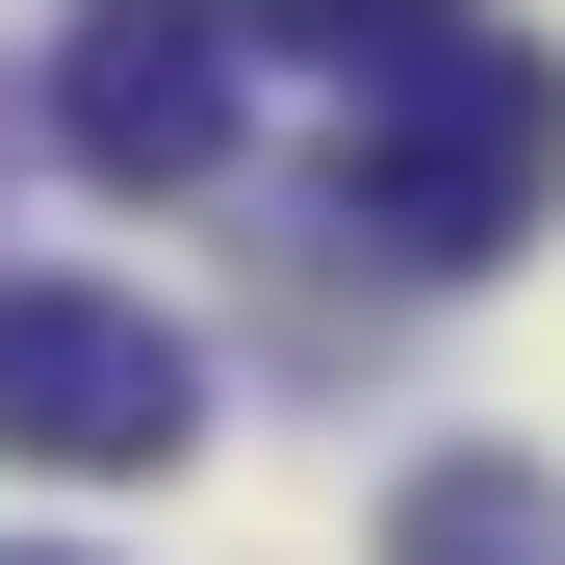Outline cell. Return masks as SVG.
<instances>
[{
	"label": "cell",
	"mask_w": 565,
	"mask_h": 565,
	"mask_svg": "<svg viewBox=\"0 0 565 565\" xmlns=\"http://www.w3.org/2000/svg\"><path fill=\"white\" fill-rule=\"evenodd\" d=\"M334 206L386 232L412 282L514 257V232L565 206V52H514V26H437L412 77H360V129H334Z\"/></svg>",
	"instance_id": "obj_1"
},
{
	"label": "cell",
	"mask_w": 565,
	"mask_h": 565,
	"mask_svg": "<svg viewBox=\"0 0 565 565\" xmlns=\"http://www.w3.org/2000/svg\"><path fill=\"white\" fill-rule=\"evenodd\" d=\"M206 437V334L154 309V282H0V462H77V489H129V462Z\"/></svg>",
	"instance_id": "obj_2"
},
{
	"label": "cell",
	"mask_w": 565,
	"mask_h": 565,
	"mask_svg": "<svg viewBox=\"0 0 565 565\" xmlns=\"http://www.w3.org/2000/svg\"><path fill=\"white\" fill-rule=\"evenodd\" d=\"M232 52H257L232 0H104V26L52 52V154L77 180H206L232 154Z\"/></svg>",
	"instance_id": "obj_3"
},
{
	"label": "cell",
	"mask_w": 565,
	"mask_h": 565,
	"mask_svg": "<svg viewBox=\"0 0 565 565\" xmlns=\"http://www.w3.org/2000/svg\"><path fill=\"white\" fill-rule=\"evenodd\" d=\"M232 26H257V52H334V77H412L462 0H232Z\"/></svg>",
	"instance_id": "obj_4"
},
{
	"label": "cell",
	"mask_w": 565,
	"mask_h": 565,
	"mask_svg": "<svg viewBox=\"0 0 565 565\" xmlns=\"http://www.w3.org/2000/svg\"><path fill=\"white\" fill-rule=\"evenodd\" d=\"M412 565H565V540H540L514 462H437V489H412Z\"/></svg>",
	"instance_id": "obj_5"
},
{
	"label": "cell",
	"mask_w": 565,
	"mask_h": 565,
	"mask_svg": "<svg viewBox=\"0 0 565 565\" xmlns=\"http://www.w3.org/2000/svg\"><path fill=\"white\" fill-rule=\"evenodd\" d=\"M0 565H52V540H0Z\"/></svg>",
	"instance_id": "obj_6"
}]
</instances>
